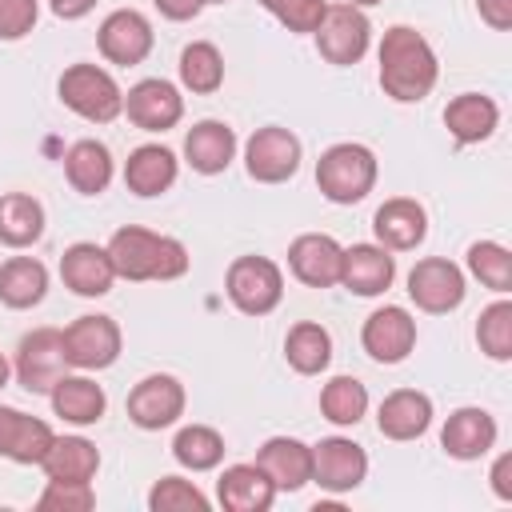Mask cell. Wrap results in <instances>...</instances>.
<instances>
[{"mask_svg": "<svg viewBox=\"0 0 512 512\" xmlns=\"http://www.w3.org/2000/svg\"><path fill=\"white\" fill-rule=\"evenodd\" d=\"M436 76H440L436 52L416 28L396 24L384 32V40H380V88L392 100H400V104L424 100L436 88Z\"/></svg>", "mask_w": 512, "mask_h": 512, "instance_id": "obj_1", "label": "cell"}, {"mask_svg": "<svg viewBox=\"0 0 512 512\" xmlns=\"http://www.w3.org/2000/svg\"><path fill=\"white\" fill-rule=\"evenodd\" d=\"M108 260L124 280H176L188 272V248L148 228H120L108 240Z\"/></svg>", "mask_w": 512, "mask_h": 512, "instance_id": "obj_2", "label": "cell"}, {"mask_svg": "<svg viewBox=\"0 0 512 512\" xmlns=\"http://www.w3.org/2000/svg\"><path fill=\"white\" fill-rule=\"evenodd\" d=\"M316 184L332 204H356L376 184V156L364 144H332L316 160Z\"/></svg>", "mask_w": 512, "mask_h": 512, "instance_id": "obj_3", "label": "cell"}, {"mask_svg": "<svg viewBox=\"0 0 512 512\" xmlns=\"http://www.w3.org/2000/svg\"><path fill=\"white\" fill-rule=\"evenodd\" d=\"M60 100L76 116H84L92 124H108V120H116L124 112L120 84L104 68H96V64H72V68H64V76H60Z\"/></svg>", "mask_w": 512, "mask_h": 512, "instance_id": "obj_4", "label": "cell"}, {"mask_svg": "<svg viewBox=\"0 0 512 512\" xmlns=\"http://www.w3.org/2000/svg\"><path fill=\"white\" fill-rule=\"evenodd\" d=\"M372 40V24L356 4H328L320 24H316V48L328 64L348 68L368 52Z\"/></svg>", "mask_w": 512, "mask_h": 512, "instance_id": "obj_5", "label": "cell"}, {"mask_svg": "<svg viewBox=\"0 0 512 512\" xmlns=\"http://www.w3.org/2000/svg\"><path fill=\"white\" fill-rule=\"evenodd\" d=\"M228 300L248 316H268L284 296V276L268 256H240L228 268Z\"/></svg>", "mask_w": 512, "mask_h": 512, "instance_id": "obj_6", "label": "cell"}, {"mask_svg": "<svg viewBox=\"0 0 512 512\" xmlns=\"http://www.w3.org/2000/svg\"><path fill=\"white\" fill-rule=\"evenodd\" d=\"M244 164H248L252 180L280 184V180L296 176V168H300V140L280 124L256 128L248 136V144H244Z\"/></svg>", "mask_w": 512, "mask_h": 512, "instance_id": "obj_7", "label": "cell"}, {"mask_svg": "<svg viewBox=\"0 0 512 512\" xmlns=\"http://www.w3.org/2000/svg\"><path fill=\"white\" fill-rule=\"evenodd\" d=\"M68 356H64V332L56 328H36L20 340L16 348V380L28 392H52V384L64 376Z\"/></svg>", "mask_w": 512, "mask_h": 512, "instance_id": "obj_8", "label": "cell"}, {"mask_svg": "<svg viewBox=\"0 0 512 512\" xmlns=\"http://www.w3.org/2000/svg\"><path fill=\"white\" fill-rule=\"evenodd\" d=\"M128 416L144 432H160V428L176 424L184 416V384L176 376H168V372L144 376L128 392Z\"/></svg>", "mask_w": 512, "mask_h": 512, "instance_id": "obj_9", "label": "cell"}, {"mask_svg": "<svg viewBox=\"0 0 512 512\" xmlns=\"http://www.w3.org/2000/svg\"><path fill=\"white\" fill-rule=\"evenodd\" d=\"M64 356L72 368H108L120 356V328L112 316H80L64 328Z\"/></svg>", "mask_w": 512, "mask_h": 512, "instance_id": "obj_10", "label": "cell"}, {"mask_svg": "<svg viewBox=\"0 0 512 512\" xmlns=\"http://www.w3.org/2000/svg\"><path fill=\"white\" fill-rule=\"evenodd\" d=\"M464 292H468L464 288V272L444 256L416 260V268L408 272V296L424 312H452V308H460Z\"/></svg>", "mask_w": 512, "mask_h": 512, "instance_id": "obj_11", "label": "cell"}, {"mask_svg": "<svg viewBox=\"0 0 512 512\" xmlns=\"http://www.w3.org/2000/svg\"><path fill=\"white\" fill-rule=\"evenodd\" d=\"M368 476V456L356 440L328 436L312 448V480L328 492H352Z\"/></svg>", "mask_w": 512, "mask_h": 512, "instance_id": "obj_12", "label": "cell"}, {"mask_svg": "<svg viewBox=\"0 0 512 512\" xmlns=\"http://www.w3.org/2000/svg\"><path fill=\"white\" fill-rule=\"evenodd\" d=\"M124 112L136 128L144 132H168L180 116H184V96L176 92V84L152 76V80H140L136 88H128L124 96Z\"/></svg>", "mask_w": 512, "mask_h": 512, "instance_id": "obj_13", "label": "cell"}, {"mask_svg": "<svg viewBox=\"0 0 512 512\" xmlns=\"http://www.w3.org/2000/svg\"><path fill=\"white\" fill-rule=\"evenodd\" d=\"M360 340H364V352H368L372 360H380V364H400V360L412 352V344H416V320H412L404 308L384 304V308H376V312L364 320Z\"/></svg>", "mask_w": 512, "mask_h": 512, "instance_id": "obj_14", "label": "cell"}, {"mask_svg": "<svg viewBox=\"0 0 512 512\" xmlns=\"http://www.w3.org/2000/svg\"><path fill=\"white\" fill-rule=\"evenodd\" d=\"M96 40H100L104 60L132 68V64H140L152 52V24L136 8H116L112 16H104Z\"/></svg>", "mask_w": 512, "mask_h": 512, "instance_id": "obj_15", "label": "cell"}, {"mask_svg": "<svg viewBox=\"0 0 512 512\" xmlns=\"http://www.w3.org/2000/svg\"><path fill=\"white\" fill-rule=\"evenodd\" d=\"M340 256L344 248L324 232H304L288 244V268L308 288H332L340 284Z\"/></svg>", "mask_w": 512, "mask_h": 512, "instance_id": "obj_16", "label": "cell"}, {"mask_svg": "<svg viewBox=\"0 0 512 512\" xmlns=\"http://www.w3.org/2000/svg\"><path fill=\"white\" fill-rule=\"evenodd\" d=\"M256 468L272 480L276 492H296L312 480V448L296 436H272L256 452Z\"/></svg>", "mask_w": 512, "mask_h": 512, "instance_id": "obj_17", "label": "cell"}, {"mask_svg": "<svg viewBox=\"0 0 512 512\" xmlns=\"http://www.w3.org/2000/svg\"><path fill=\"white\" fill-rule=\"evenodd\" d=\"M396 276V260L384 244H352L340 256V284L356 296H380Z\"/></svg>", "mask_w": 512, "mask_h": 512, "instance_id": "obj_18", "label": "cell"}, {"mask_svg": "<svg viewBox=\"0 0 512 512\" xmlns=\"http://www.w3.org/2000/svg\"><path fill=\"white\" fill-rule=\"evenodd\" d=\"M372 228H376V240L388 248V252H412L424 236H428V212L408 200V196H396V200H384L372 216Z\"/></svg>", "mask_w": 512, "mask_h": 512, "instance_id": "obj_19", "label": "cell"}, {"mask_svg": "<svg viewBox=\"0 0 512 512\" xmlns=\"http://www.w3.org/2000/svg\"><path fill=\"white\" fill-rule=\"evenodd\" d=\"M432 424V400L416 388H396L380 400V412H376V428L380 436L388 440H416L424 436Z\"/></svg>", "mask_w": 512, "mask_h": 512, "instance_id": "obj_20", "label": "cell"}, {"mask_svg": "<svg viewBox=\"0 0 512 512\" xmlns=\"http://www.w3.org/2000/svg\"><path fill=\"white\" fill-rule=\"evenodd\" d=\"M60 276L76 296H104L116 280V268L108 260V248L80 240L60 256Z\"/></svg>", "mask_w": 512, "mask_h": 512, "instance_id": "obj_21", "label": "cell"}, {"mask_svg": "<svg viewBox=\"0 0 512 512\" xmlns=\"http://www.w3.org/2000/svg\"><path fill=\"white\" fill-rule=\"evenodd\" d=\"M440 444H444V452L456 456V460H480V456L492 452V444H496V420H492L484 408H456V412L444 420Z\"/></svg>", "mask_w": 512, "mask_h": 512, "instance_id": "obj_22", "label": "cell"}, {"mask_svg": "<svg viewBox=\"0 0 512 512\" xmlns=\"http://www.w3.org/2000/svg\"><path fill=\"white\" fill-rule=\"evenodd\" d=\"M216 500L228 512H268L276 500V488L256 464H232L216 480Z\"/></svg>", "mask_w": 512, "mask_h": 512, "instance_id": "obj_23", "label": "cell"}, {"mask_svg": "<svg viewBox=\"0 0 512 512\" xmlns=\"http://www.w3.org/2000/svg\"><path fill=\"white\" fill-rule=\"evenodd\" d=\"M232 156H236V132L220 120H200L184 136V160L204 176L224 172L232 164Z\"/></svg>", "mask_w": 512, "mask_h": 512, "instance_id": "obj_24", "label": "cell"}, {"mask_svg": "<svg viewBox=\"0 0 512 512\" xmlns=\"http://www.w3.org/2000/svg\"><path fill=\"white\" fill-rule=\"evenodd\" d=\"M48 396H52V412L68 424H96L108 408L104 388L88 376H60Z\"/></svg>", "mask_w": 512, "mask_h": 512, "instance_id": "obj_25", "label": "cell"}, {"mask_svg": "<svg viewBox=\"0 0 512 512\" xmlns=\"http://www.w3.org/2000/svg\"><path fill=\"white\" fill-rule=\"evenodd\" d=\"M176 180V156L164 144H140L124 164V184L136 196H160Z\"/></svg>", "mask_w": 512, "mask_h": 512, "instance_id": "obj_26", "label": "cell"}, {"mask_svg": "<svg viewBox=\"0 0 512 512\" xmlns=\"http://www.w3.org/2000/svg\"><path fill=\"white\" fill-rule=\"evenodd\" d=\"M496 120H500V108L496 100L480 96V92H464L456 96L448 108H444V124L448 132L460 140V144H480L496 132Z\"/></svg>", "mask_w": 512, "mask_h": 512, "instance_id": "obj_27", "label": "cell"}, {"mask_svg": "<svg viewBox=\"0 0 512 512\" xmlns=\"http://www.w3.org/2000/svg\"><path fill=\"white\" fill-rule=\"evenodd\" d=\"M64 176L76 192L84 196H100L112 180V152L100 140H76L64 156Z\"/></svg>", "mask_w": 512, "mask_h": 512, "instance_id": "obj_28", "label": "cell"}, {"mask_svg": "<svg viewBox=\"0 0 512 512\" xmlns=\"http://www.w3.org/2000/svg\"><path fill=\"white\" fill-rule=\"evenodd\" d=\"M48 480H92L100 468V452L84 436H56L40 460Z\"/></svg>", "mask_w": 512, "mask_h": 512, "instance_id": "obj_29", "label": "cell"}, {"mask_svg": "<svg viewBox=\"0 0 512 512\" xmlns=\"http://www.w3.org/2000/svg\"><path fill=\"white\" fill-rule=\"evenodd\" d=\"M48 292V268L32 256H12L0 264V304L8 308H32Z\"/></svg>", "mask_w": 512, "mask_h": 512, "instance_id": "obj_30", "label": "cell"}, {"mask_svg": "<svg viewBox=\"0 0 512 512\" xmlns=\"http://www.w3.org/2000/svg\"><path fill=\"white\" fill-rule=\"evenodd\" d=\"M44 236V208L28 192H8L0 196V244L8 248H28Z\"/></svg>", "mask_w": 512, "mask_h": 512, "instance_id": "obj_31", "label": "cell"}, {"mask_svg": "<svg viewBox=\"0 0 512 512\" xmlns=\"http://www.w3.org/2000/svg\"><path fill=\"white\" fill-rule=\"evenodd\" d=\"M284 356H288V364H292L300 376H316V372H324L328 360H332V336H328L320 324L300 320V324L288 332V340H284Z\"/></svg>", "mask_w": 512, "mask_h": 512, "instance_id": "obj_32", "label": "cell"}, {"mask_svg": "<svg viewBox=\"0 0 512 512\" xmlns=\"http://www.w3.org/2000/svg\"><path fill=\"white\" fill-rule=\"evenodd\" d=\"M172 456H176L184 468H192V472H208V468H216V464L224 460V440H220V432L208 428V424H188V428L176 432Z\"/></svg>", "mask_w": 512, "mask_h": 512, "instance_id": "obj_33", "label": "cell"}, {"mask_svg": "<svg viewBox=\"0 0 512 512\" xmlns=\"http://www.w3.org/2000/svg\"><path fill=\"white\" fill-rule=\"evenodd\" d=\"M180 80H184L188 92H200V96L216 92L224 84V60H220L216 44H208V40L188 44L180 52Z\"/></svg>", "mask_w": 512, "mask_h": 512, "instance_id": "obj_34", "label": "cell"}, {"mask_svg": "<svg viewBox=\"0 0 512 512\" xmlns=\"http://www.w3.org/2000/svg\"><path fill=\"white\" fill-rule=\"evenodd\" d=\"M320 412H324L332 424H340V428L360 424V416L368 412V388H364L356 376H336V380H328L324 392H320Z\"/></svg>", "mask_w": 512, "mask_h": 512, "instance_id": "obj_35", "label": "cell"}, {"mask_svg": "<svg viewBox=\"0 0 512 512\" xmlns=\"http://www.w3.org/2000/svg\"><path fill=\"white\" fill-rule=\"evenodd\" d=\"M468 272L484 284V288H492V292H512V252L504 248V244H496V240H476L472 248H468Z\"/></svg>", "mask_w": 512, "mask_h": 512, "instance_id": "obj_36", "label": "cell"}, {"mask_svg": "<svg viewBox=\"0 0 512 512\" xmlns=\"http://www.w3.org/2000/svg\"><path fill=\"white\" fill-rule=\"evenodd\" d=\"M476 340H480V352H488L492 360H512V304L508 300H496L480 312Z\"/></svg>", "mask_w": 512, "mask_h": 512, "instance_id": "obj_37", "label": "cell"}, {"mask_svg": "<svg viewBox=\"0 0 512 512\" xmlns=\"http://www.w3.org/2000/svg\"><path fill=\"white\" fill-rule=\"evenodd\" d=\"M52 440H56V436H52V428H48L40 416L20 412L4 456H8V460H16V464H40V460H44V452L52 448Z\"/></svg>", "mask_w": 512, "mask_h": 512, "instance_id": "obj_38", "label": "cell"}, {"mask_svg": "<svg viewBox=\"0 0 512 512\" xmlns=\"http://www.w3.org/2000/svg\"><path fill=\"white\" fill-rule=\"evenodd\" d=\"M148 508L152 512H204L208 508V496L192 484V480H180V476H164L152 484L148 492Z\"/></svg>", "mask_w": 512, "mask_h": 512, "instance_id": "obj_39", "label": "cell"}, {"mask_svg": "<svg viewBox=\"0 0 512 512\" xmlns=\"http://www.w3.org/2000/svg\"><path fill=\"white\" fill-rule=\"evenodd\" d=\"M36 504L44 512H88L96 504V492L88 480H48Z\"/></svg>", "mask_w": 512, "mask_h": 512, "instance_id": "obj_40", "label": "cell"}, {"mask_svg": "<svg viewBox=\"0 0 512 512\" xmlns=\"http://www.w3.org/2000/svg\"><path fill=\"white\" fill-rule=\"evenodd\" d=\"M288 32H316L328 0H260Z\"/></svg>", "mask_w": 512, "mask_h": 512, "instance_id": "obj_41", "label": "cell"}, {"mask_svg": "<svg viewBox=\"0 0 512 512\" xmlns=\"http://www.w3.org/2000/svg\"><path fill=\"white\" fill-rule=\"evenodd\" d=\"M36 0H0V40H20L36 24Z\"/></svg>", "mask_w": 512, "mask_h": 512, "instance_id": "obj_42", "label": "cell"}, {"mask_svg": "<svg viewBox=\"0 0 512 512\" xmlns=\"http://www.w3.org/2000/svg\"><path fill=\"white\" fill-rule=\"evenodd\" d=\"M480 8V20L496 32H508L512 28V0H476Z\"/></svg>", "mask_w": 512, "mask_h": 512, "instance_id": "obj_43", "label": "cell"}, {"mask_svg": "<svg viewBox=\"0 0 512 512\" xmlns=\"http://www.w3.org/2000/svg\"><path fill=\"white\" fill-rule=\"evenodd\" d=\"M488 480H492V492H496L500 500H512V456H508V452L492 464V476H488Z\"/></svg>", "mask_w": 512, "mask_h": 512, "instance_id": "obj_44", "label": "cell"}, {"mask_svg": "<svg viewBox=\"0 0 512 512\" xmlns=\"http://www.w3.org/2000/svg\"><path fill=\"white\" fill-rule=\"evenodd\" d=\"M156 8H160L168 20H192V16L204 8V0H156Z\"/></svg>", "mask_w": 512, "mask_h": 512, "instance_id": "obj_45", "label": "cell"}, {"mask_svg": "<svg viewBox=\"0 0 512 512\" xmlns=\"http://www.w3.org/2000/svg\"><path fill=\"white\" fill-rule=\"evenodd\" d=\"M48 4H52V12H56L60 20H80V16L92 12L96 0H48Z\"/></svg>", "mask_w": 512, "mask_h": 512, "instance_id": "obj_46", "label": "cell"}, {"mask_svg": "<svg viewBox=\"0 0 512 512\" xmlns=\"http://www.w3.org/2000/svg\"><path fill=\"white\" fill-rule=\"evenodd\" d=\"M16 416H20L16 408H4V404H0V456L8 452V440H12V428H16Z\"/></svg>", "mask_w": 512, "mask_h": 512, "instance_id": "obj_47", "label": "cell"}, {"mask_svg": "<svg viewBox=\"0 0 512 512\" xmlns=\"http://www.w3.org/2000/svg\"><path fill=\"white\" fill-rule=\"evenodd\" d=\"M8 372H12V368H8V360H4V352H0V388L8 384Z\"/></svg>", "mask_w": 512, "mask_h": 512, "instance_id": "obj_48", "label": "cell"}, {"mask_svg": "<svg viewBox=\"0 0 512 512\" xmlns=\"http://www.w3.org/2000/svg\"><path fill=\"white\" fill-rule=\"evenodd\" d=\"M348 4H356V8H364V4H380V0H348Z\"/></svg>", "mask_w": 512, "mask_h": 512, "instance_id": "obj_49", "label": "cell"}, {"mask_svg": "<svg viewBox=\"0 0 512 512\" xmlns=\"http://www.w3.org/2000/svg\"><path fill=\"white\" fill-rule=\"evenodd\" d=\"M204 4H224V0H204Z\"/></svg>", "mask_w": 512, "mask_h": 512, "instance_id": "obj_50", "label": "cell"}]
</instances>
